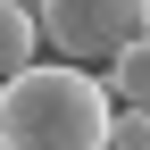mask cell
<instances>
[{"label": "cell", "instance_id": "6da1fadb", "mask_svg": "<svg viewBox=\"0 0 150 150\" xmlns=\"http://www.w3.org/2000/svg\"><path fill=\"white\" fill-rule=\"evenodd\" d=\"M108 100L83 67H25L0 83V150H108Z\"/></svg>", "mask_w": 150, "mask_h": 150}, {"label": "cell", "instance_id": "7a4b0ae2", "mask_svg": "<svg viewBox=\"0 0 150 150\" xmlns=\"http://www.w3.org/2000/svg\"><path fill=\"white\" fill-rule=\"evenodd\" d=\"M33 25H42V42L59 50L67 67H83V75L100 67V75H108L117 50L142 42V0H42Z\"/></svg>", "mask_w": 150, "mask_h": 150}, {"label": "cell", "instance_id": "3957f363", "mask_svg": "<svg viewBox=\"0 0 150 150\" xmlns=\"http://www.w3.org/2000/svg\"><path fill=\"white\" fill-rule=\"evenodd\" d=\"M33 50H42L33 8H25V0H0V83H8V75H25V67H33Z\"/></svg>", "mask_w": 150, "mask_h": 150}, {"label": "cell", "instance_id": "277c9868", "mask_svg": "<svg viewBox=\"0 0 150 150\" xmlns=\"http://www.w3.org/2000/svg\"><path fill=\"white\" fill-rule=\"evenodd\" d=\"M100 83H108V100H117V108H134V117H150V42H134V50H117Z\"/></svg>", "mask_w": 150, "mask_h": 150}, {"label": "cell", "instance_id": "5b68a950", "mask_svg": "<svg viewBox=\"0 0 150 150\" xmlns=\"http://www.w3.org/2000/svg\"><path fill=\"white\" fill-rule=\"evenodd\" d=\"M108 150H150V117L117 108V117H108Z\"/></svg>", "mask_w": 150, "mask_h": 150}, {"label": "cell", "instance_id": "8992f818", "mask_svg": "<svg viewBox=\"0 0 150 150\" xmlns=\"http://www.w3.org/2000/svg\"><path fill=\"white\" fill-rule=\"evenodd\" d=\"M142 42H150V0H142Z\"/></svg>", "mask_w": 150, "mask_h": 150}]
</instances>
